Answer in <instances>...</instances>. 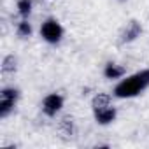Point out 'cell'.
Listing matches in <instances>:
<instances>
[{"instance_id":"5","label":"cell","mask_w":149,"mask_h":149,"mask_svg":"<svg viewBox=\"0 0 149 149\" xmlns=\"http://www.w3.org/2000/svg\"><path fill=\"white\" fill-rule=\"evenodd\" d=\"M61 109H63V97L60 93H49V95L44 97V100H42V111H44L46 116L53 118Z\"/></svg>"},{"instance_id":"1","label":"cell","mask_w":149,"mask_h":149,"mask_svg":"<svg viewBox=\"0 0 149 149\" xmlns=\"http://www.w3.org/2000/svg\"><path fill=\"white\" fill-rule=\"evenodd\" d=\"M149 88V68L139 70L132 76L121 79L116 86H114V97L118 98H133L137 95H140L142 91H146Z\"/></svg>"},{"instance_id":"3","label":"cell","mask_w":149,"mask_h":149,"mask_svg":"<svg viewBox=\"0 0 149 149\" xmlns=\"http://www.w3.org/2000/svg\"><path fill=\"white\" fill-rule=\"evenodd\" d=\"M40 37L47 42V44H60L63 39V26L58 19L54 18H47L42 21L40 25Z\"/></svg>"},{"instance_id":"9","label":"cell","mask_w":149,"mask_h":149,"mask_svg":"<svg viewBox=\"0 0 149 149\" xmlns=\"http://www.w3.org/2000/svg\"><path fill=\"white\" fill-rule=\"evenodd\" d=\"M16 32H18V35L19 37H30L32 35V25L26 21V19H23V21H19L18 23V28H16Z\"/></svg>"},{"instance_id":"8","label":"cell","mask_w":149,"mask_h":149,"mask_svg":"<svg viewBox=\"0 0 149 149\" xmlns=\"http://www.w3.org/2000/svg\"><path fill=\"white\" fill-rule=\"evenodd\" d=\"M139 33H140V26H139V23L132 21V23L128 25V28L125 30V37H123V40H133L135 37H139Z\"/></svg>"},{"instance_id":"6","label":"cell","mask_w":149,"mask_h":149,"mask_svg":"<svg viewBox=\"0 0 149 149\" xmlns=\"http://www.w3.org/2000/svg\"><path fill=\"white\" fill-rule=\"evenodd\" d=\"M104 76L107 79H121L125 76V68L119 67L118 63H107L104 68Z\"/></svg>"},{"instance_id":"2","label":"cell","mask_w":149,"mask_h":149,"mask_svg":"<svg viewBox=\"0 0 149 149\" xmlns=\"http://www.w3.org/2000/svg\"><path fill=\"white\" fill-rule=\"evenodd\" d=\"M93 114L98 125H111L116 119V109L111 105L107 95H98L93 100Z\"/></svg>"},{"instance_id":"4","label":"cell","mask_w":149,"mask_h":149,"mask_svg":"<svg viewBox=\"0 0 149 149\" xmlns=\"http://www.w3.org/2000/svg\"><path fill=\"white\" fill-rule=\"evenodd\" d=\"M18 98H19V90H16V88H4L2 93H0V116L2 118L9 116V112L14 109Z\"/></svg>"},{"instance_id":"7","label":"cell","mask_w":149,"mask_h":149,"mask_svg":"<svg viewBox=\"0 0 149 149\" xmlns=\"http://www.w3.org/2000/svg\"><path fill=\"white\" fill-rule=\"evenodd\" d=\"M18 14L23 19L32 14V0H18Z\"/></svg>"}]
</instances>
